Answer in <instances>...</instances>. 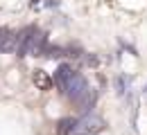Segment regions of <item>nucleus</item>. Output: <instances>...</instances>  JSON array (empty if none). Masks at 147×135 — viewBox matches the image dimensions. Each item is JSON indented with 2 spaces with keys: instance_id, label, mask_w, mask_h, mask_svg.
<instances>
[{
  "instance_id": "f257e3e1",
  "label": "nucleus",
  "mask_w": 147,
  "mask_h": 135,
  "mask_svg": "<svg viewBox=\"0 0 147 135\" xmlns=\"http://www.w3.org/2000/svg\"><path fill=\"white\" fill-rule=\"evenodd\" d=\"M45 47H48V34L45 32L36 29L34 25H27L25 29H20V43H18V50H16V54L20 59L30 57V54L41 57Z\"/></svg>"
},
{
  "instance_id": "f03ea898",
  "label": "nucleus",
  "mask_w": 147,
  "mask_h": 135,
  "mask_svg": "<svg viewBox=\"0 0 147 135\" xmlns=\"http://www.w3.org/2000/svg\"><path fill=\"white\" fill-rule=\"evenodd\" d=\"M104 126H107V122L100 115H84L77 119L73 135H100L104 131Z\"/></svg>"
},
{
  "instance_id": "7ed1b4c3",
  "label": "nucleus",
  "mask_w": 147,
  "mask_h": 135,
  "mask_svg": "<svg viewBox=\"0 0 147 135\" xmlns=\"http://www.w3.org/2000/svg\"><path fill=\"white\" fill-rule=\"evenodd\" d=\"M91 92V88H88V83H86V79L82 77L79 72H75V77L70 79V83H68V90H66V97L75 101V104H79L84 97Z\"/></svg>"
},
{
  "instance_id": "20e7f679",
  "label": "nucleus",
  "mask_w": 147,
  "mask_h": 135,
  "mask_svg": "<svg viewBox=\"0 0 147 135\" xmlns=\"http://www.w3.org/2000/svg\"><path fill=\"white\" fill-rule=\"evenodd\" d=\"M75 77V70L68 65V63H61L59 68L55 70V88L61 92V95H66V90H68V83H70V79Z\"/></svg>"
},
{
  "instance_id": "39448f33",
  "label": "nucleus",
  "mask_w": 147,
  "mask_h": 135,
  "mask_svg": "<svg viewBox=\"0 0 147 135\" xmlns=\"http://www.w3.org/2000/svg\"><path fill=\"white\" fill-rule=\"evenodd\" d=\"M18 43H20V32H5L2 39H0V54H11L18 50Z\"/></svg>"
},
{
  "instance_id": "423d86ee",
  "label": "nucleus",
  "mask_w": 147,
  "mask_h": 135,
  "mask_svg": "<svg viewBox=\"0 0 147 135\" xmlns=\"http://www.w3.org/2000/svg\"><path fill=\"white\" fill-rule=\"evenodd\" d=\"M32 83L36 86V90H50L52 86H55V79L50 77L45 70H41V68H36V70H32Z\"/></svg>"
},
{
  "instance_id": "0eeeda50",
  "label": "nucleus",
  "mask_w": 147,
  "mask_h": 135,
  "mask_svg": "<svg viewBox=\"0 0 147 135\" xmlns=\"http://www.w3.org/2000/svg\"><path fill=\"white\" fill-rule=\"evenodd\" d=\"M75 126H77V119L75 117H61L55 124V133L57 135H73Z\"/></svg>"
},
{
  "instance_id": "6e6552de",
  "label": "nucleus",
  "mask_w": 147,
  "mask_h": 135,
  "mask_svg": "<svg viewBox=\"0 0 147 135\" xmlns=\"http://www.w3.org/2000/svg\"><path fill=\"white\" fill-rule=\"evenodd\" d=\"M41 57H45V59H61L63 57V50H61V47H50V45H48V47L43 50Z\"/></svg>"
},
{
  "instance_id": "1a4fd4ad",
  "label": "nucleus",
  "mask_w": 147,
  "mask_h": 135,
  "mask_svg": "<svg viewBox=\"0 0 147 135\" xmlns=\"http://www.w3.org/2000/svg\"><path fill=\"white\" fill-rule=\"evenodd\" d=\"M118 92L125 95V79H118Z\"/></svg>"
},
{
  "instance_id": "9d476101",
  "label": "nucleus",
  "mask_w": 147,
  "mask_h": 135,
  "mask_svg": "<svg viewBox=\"0 0 147 135\" xmlns=\"http://www.w3.org/2000/svg\"><path fill=\"white\" fill-rule=\"evenodd\" d=\"M5 32H7V29H5V27H0V39H2V34H5Z\"/></svg>"
}]
</instances>
